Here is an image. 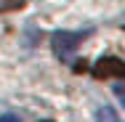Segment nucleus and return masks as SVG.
I'll use <instances>...</instances> for the list:
<instances>
[{
  "label": "nucleus",
  "mask_w": 125,
  "mask_h": 122,
  "mask_svg": "<svg viewBox=\"0 0 125 122\" xmlns=\"http://www.w3.org/2000/svg\"><path fill=\"white\" fill-rule=\"evenodd\" d=\"M85 37H88V32H67V29L53 32V37H51L53 53H56L61 61H69V58H72V53L83 45V40H85Z\"/></svg>",
  "instance_id": "nucleus-1"
},
{
  "label": "nucleus",
  "mask_w": 125,
  "mask_h": 122,
  "mask_svg": "<svg viewBox=\"0 0 125 122\" xmlns=\"http://www.w3.org/2000/svg\"><path fill=\"white\" fill-rule=\"evenodd\" d=\"M93 77H99V80H106V77H125V64L120 58H99L96 61V66H93Z\"/></svg>",
  "instance_id": "nucleus-2"
},
{
  "label": "nucleus",
  "mask_w": 125,
  "mask_h": 122,
  "mask_svg": "<svg viewBox=\"0 0 125 122\" xmlns=\"http://www.w3.org/2000/svg\"><path fill=\"white\" fill-rule=\"evenodd\" d=\"M99 122H120V120L115 117V112H112V109H106V106H104V109H99Z\"/></svg>",
  "instance_id": "nucleus-3"
},
{
  "label": "nucleus",
  "mask_w": 125,
  "mask_h": 122,
  "mask_svg": "<svg viewBox=\"0 0 125 122\" xmlns=\"http://www.w3.org/2000/svg\"><path fill=\"white\" fill-rule=\"evenodd\" d=\"M0 122H19V120H16L13 114H3V117H0Z\"/></svg>",
  "instance_id": "nucleus-4"
}]
</instances>
